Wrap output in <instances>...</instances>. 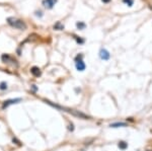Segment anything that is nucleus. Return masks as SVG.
<instances>
[{"label": "nucleus", "mask_w": 152, "mask_h": 151, "mask_svg": "<svg viewBox=\"0 0 152 151\" xmlns=\"http://www.w3.org/2000/svg\"><path fill=\"white\" fill-rule=\"evenodd\" d=\"M12 141H13V143L15 142V144H17V145H19V146H21V144H20V142H19V141L16 139V138H13L12 139Z\"/></svg>", "instance_id": "2eb2a0df"}, {"label": "nucleus", "mask_w": 152, "mask_h": 151, "mask_svg": "<svg viewBox=\"0 0 152 151\" xmlns=\"http://www.w3.org/2000/svg\"><path fill=\"white\" fill-rule=\"evenodd\" d=\"M104 3H109V2H111V0H101Z\"/></svg>", "instance_id": "f3484780"}, {"label": "nucleus", "mask_w": 152, "mask_h": 151, "mask_svg": "<svg viewBox=\"0 0 152 151\" xmlns=\"http://www.w3.org/2000/svg\"><path fill=\"white\" fill-rule=\"evenodd\" d=\"M75 66H76V69L78 71H83L85 69V64L81 59L80 60H76V63H75Z\"/></svg>", "instance_id": "0eeeda50"}, {"label": "nucleus", "mask_w": 152, "mask_h": 151, "mask_svg": "<svg viewBox=\"0 0 152 151\" xmlns=\"http://www.w3.org/2000/svg\"><path fill=\"white\" fill-rule=\"evenodd\" d=\"M19 101H21L20 98H15V99H8V100H5V101L3 103L2 109H5V108H7V106H8V105H10L17 104V103H19Z\"/></svg>", "instance_id": "7ed1b4c3"}, {"label": "nucleus", "mask_w": 152, "mask_h": 151, "mask_svg": "<svg viewBox=\"0 0 152 151\" xmlns=\"http://www.w3.org/2000/svg\"><path fill=\"white\" fill-rule=\"evenodd\" d=\"M127 125L126 123H114V124H111L110 125V127L112 128H119V127H127Z\"/></svg>", "instance_id": "1a4fd4ad"}, {"label": "nucleus", "mask_w": 152, "mask_h": 151, "mask_svg": "<svg viewBox=\"0 0 152 151\" xmlns=\"http://www.w3.org/2000/svg\"><path fill=\"white\" fill-rule=\"evenodd\" d=\"M77 27L79 28V30H83V28L85 27V23H83V22H77Z\"/></svg>", "instance_id": "4468645a"}, {"label": "nucleus", "mask_w": 152, "mask_h": 151, "mask_svg": "<svg viewBox=\"0 0 152 151\" xmlns=\"http://www.w3.org/2000/svg\"><path fill=\"white\" fill-rule=\"evenodd\" d=\"M6 88H7L6 82H1V83H0V89H1V90H5Z\"/></svg>", "instance_id": "ddd939ff"}, {"label": "nucleus", "mask_w": 152, "mask_h": 151, "mask_svg": "<svg viewBox=\"0 0 152 151\" xmlns=\"http://www.w3.org/2000/svg\"><path fill=\"white\" fill-rule=\"evenodd\" d=\"M7 21L11 26L17 28V30L23 31V30L26 28V24L24 23L22 20H20V19H17V18H14V17H8Z\"/></svg>", "instance_id": "f03ea898"}, {"label": "nucleus", "mask_w": 152, "mask_h": 151, "mask_svg": "<svg viewBox=\"0 0 152 151\" xmlns=\"http://www.w3.org/2000/svg\"><path fill=\"white\" fill-rule=\"evenodd\" d=\"M45 101H46L47 104L51 105L52 106H54V108L59 109V110H63L64 112H67V113H69V114L73 115L74 117H77V118H79V119H83V120H89V119H90V118H89V116H87V115H85V114H83V113H81V112H79V111L72 110V109H68V108H63V106L57 105H54V104H52V103H51V101L46 100V99H45Z\"/></svg>", "instance_id": "f257e3e1"}, {"label": "nucleus", "mask_w": 152, "mask_h": 151, "mask_svg": "<svg viewBox=\"0 0 152 151\" xmlns=\"http://www.w3.org/2000/svg\"><path fill=\"white\" fill-rule=\"evenodd\" d=\"M68 129H69L70 131H73V130H74V128H73V125L71 124V125H69V127H68Z\"/></svg>", "instance_id": "dca6fc26"}, {"label": "nucleus", "mask_w": 152, "mask_h": 151, "mask_svg": "<svg viewBox=\"0 0 152 151\" xmlns=\"http://www.w3.org/2000/svg\"><path fill=\"white\" fill-rule=\"evenodd\" d=\"M31 73L35 77H39V76H41V74H42L41 69L39 67H36V66H33V67L31 68Z\"/></svg>", "instance_id": "6e6552de"}, {"label": "nucleus", "mask_w": 152, "mask_h": 151, "mask_svg": "<svg viewBox=\"0 0 152 151\" xmlns=\"http://www.w3.org/2000/svg\"><path fill=\"white\" fill-rule=\"evenodd\" d=\"M99 57H100V59H102V60H109L111 55H110V53L106 50V49H101L100 52H99Z\"/></svg>", "instance_id": "39448f33"}, {"label": "nucleus", "mask_w": 152, "mask_h": 151, "mask_svg": "<svg viewBox=\"0 0 152 151\" xmlns=\"http://www.w3.org/2000/svg\"><path fill=\"white\" fill-rule=\"evenodd\" d=\"M57 0H44L43 1V5L46 8H53V6L56 4Z\"/></svg>", "instance_id": "423d86ee"}, {"label": "nucleus", "mask_w": 152, "mask_h": 151, "mask_svg": "<svg viewBox=\"0 0 152 151\" xmlns=\"http://www.w3.org/2000/svg\"><path fill=\"white\" fill-rule=\"evenodd\" d=\"M123 2L126 3L128 6H132L133 3H134V0H123Z\"/></svg>", "instance_id": "f8f14e48"}, {"label": "nucleus", "mask_w": 152, "mask_h": 151, "mask_svg": "<svg viewBox=\"0 0 152 151\" xmlns=\"http://www.w3.org/2000/svg\"><path fill=\"white\" fill-rule=\"evenodd\" d=\"M127 147H128V144H127L126 142H124V141H121V142H119V148L120 149L125 150Z\"/></svg>", "instance_id": "9b49d317"}, {"label": "nucleus", "mask_w": 152, "mask_h": 151, "mask_svg": "<svg viewBox=\"0 0 152 151\" xmlns=\"http://www.w3.org/2000/svg\"><path fill=\"white\" fill-rule=\"evenodd\" d=\"M1 59H2V61L4 62V63H12V64L14 65H17L16 64V61L15 60H13L12 58L9 56L8 54H4V55H2V57H1Z\"/></svg>", "instance_id": "20e7f679"}, {"label": "nucleus", "mask_w": 152, "mask_h": 151, "mask_svg": "<svg viewBox=\"0 0 152 151\" xmlns=\"http://www.w3.org/2000/svg\"><path fill=\"white\" fill-rule=\"evenodd\" d=\"M54 30L62 31V30H64V26H63L60 21H58V22H56L55 24H54Z\"/></svg>", "instance_id": "9d476101"}]
</instances>
